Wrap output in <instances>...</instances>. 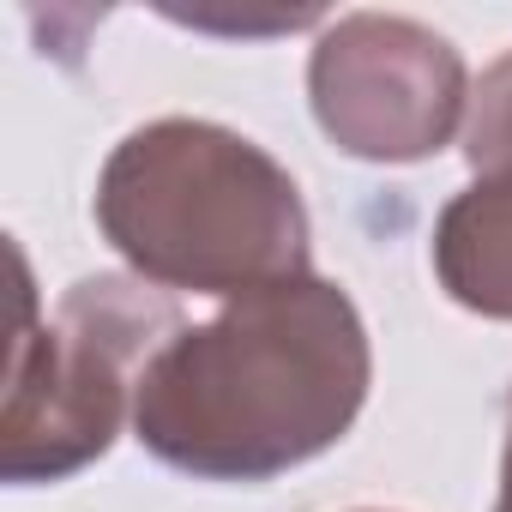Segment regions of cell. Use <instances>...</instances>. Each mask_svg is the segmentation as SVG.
<instances>
[{
    "instance_id": "obj_2",
    "label": "cell",
    "mask_w": 512,
    "mask_h": 512,
    "mask_svg": "<svg viewBox=\"0 0 512 512\" xmlns=\"http://www.w3.org/2000/svg\"><path fill=\"white\" fill-rule=\"evenodd\" d=\"M97 223L157 290L253 296L308 278V205L296 175L217 121L133 127L97 175Z\"/></svg>"
},
{
    "instance_id": "obj_4",
    "label": "cell",
    "mask_w": 512,
    "mask_h": 512,
    "mask_svg": "<svg viewBox=\"0 0 512 512\" xmlns=\"http://www.w3.org/2000/svg\"><path fill=\"white\" fill-rule=\"evenodd\" d=\"M308 91L326 139L368 163L440 151L470 109L458 49L440 31L386 13L338 19L308 61Z\"/></svg>"
},
{
    "instance_id": "obj_5",
    "label": "cell",
    "mask_w": 512,
    "mask_h": 512,
    "mask_svg": "<svg viewBox=\"0 0 512 512\" xmlns=\"http://www.w3.org/2000/svg\"><path fill=\"white\" fill-rule=\"evenodd\" d=\"M464 157L470 187L434 223V272L470 314L512 320V55L470 91Z\"/></svg>"
},
{
    "instance_id": "obj_6",
    "label": "cell",
    "mask_w": 512,
    "mask_h": 512,
    "mask_svg": "<svg viewBox=\"0 0 512 512\" xmlns=\"http://www.w3.org/2000/svg\"><path fill=\"white\" fill-rule=\"evenodd\" d=\"M494 512H512V404H506V458H500V500Z\"/></svg>"
},
{
    "instance_id": "obj_3",
    "label": "cell",
    "mask_w": 512,
    "mask_h": 512,
    "mask_svg": "<svg viewBox=\"0 0 512 512\" xmlns=\"http://www.w3.org/2000/svg\"><path fill=\"white\" fill-rule=\"evenodd\" d=\"M19 260V344L0 416V476L61 482L109 452L139 398L145 362L181 332L169 290L145 278H79L49 320H37L31 272Z\"/></svg>"
},
{
    "instance_id": "obj_1",
    "label": "cell",
    "mask_w": 512,
    "mask_h": 512,
    "mask_svg": "<svg viewBox=\"0 0 512 512\" xmlns=\"http://www.w3.org/2000/svg\"><path fill=\"white\" fill-rule=\"evenodd\" d=\"M368 380L374 350L356 302L308 272L181 326L139 374L133 434L187 476L266 482L338 446Z\"/></svg>"
}]
</instances>
